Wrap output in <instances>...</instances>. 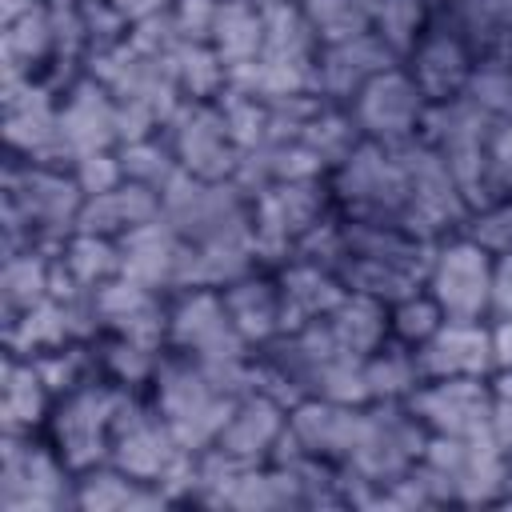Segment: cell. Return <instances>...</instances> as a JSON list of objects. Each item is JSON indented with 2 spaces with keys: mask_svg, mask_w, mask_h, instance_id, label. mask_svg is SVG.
Instances as JSON below:
<instances>
[{
  "mask_svg": "<svg viewBox=\"0 0 512 512\" xmlns=\"http://www.w3.org/2000/svg\"><path fill=\"white\" fill-rule=\"evenodd\" d=\"M168 144L176 152V164L200 180H232L240 148L224 128V116L216 100H180V108L168 116Z\"/></svg>",
  "mask_w": 512,
  "mask_h": 512,
  "instance_id": "obj_11",
  "label": "cell"
},
{
  "mask_svg": "<svg viewBox=\"0 0 512 512\" xmlns=\"http://www.w3.org/2000/svg\"><path fill=\"white\" fill-rule=\"evenodd\" d=\"M128 404L124 384H100L84 380L80 388L64 392L56 412H52V440L56 452L72 472H88L96 464H108V444H112V424L120 408Z\"/></svg>",
  "mask_w": 512,
  "mask_h": 512,
  "instance_id": "obj_5",
  "label": "cell"
},
{
  "mask_svg": "<svg viewBox=\"0 0 512 512\" xmlns=\"http://www.w3.org/2000/svg\"><path fill=\"white\" fill-rule=\"evenodd\" d=\"M132 24L136 20H148V16H156V12H168L172 8V0H112Z\"/></svg>",
  "mask_w": 512,
  "mask_h": 512,
  "instance_id": "obj_55",
  "label": "cell"
},
{
  "mask_svg": "<svg viewBox=\"0 0 512 512\" xmlns=\"http://www.w3.org/2000/svg\"><path fill=\"white\" fill-rule=\"evenodd\" d=\"M0 508L4 512H56L76 508L72 468L60 452H48L32 432H4L0 448Z\"/></svg>",
  "mask_w": 512,
  "mask_h": 512,
  "instance_id": "obj_7",
  "label": "cell"
},
{
  "mask_svg": "<svg viewBox=\"0 0 512 512\" xmlns=\"http://www.w3.org/2000/svg\"><path fill=\"white\" fill-rule=\"evenodd\" d=\"M468 76H472V60H468V48H464L460 36L436 32V36L416 44V52H412V80L420 84L428 104L460 96L468 88Z\"/></svg>",
  "mask_w": 512,
  "mask_h": 512,
  "instance_id": "obj_28",
  "label": "cell"
},
{
  "mask_svg": "<svg viewBox=\"0 0 512 512\" xmlns=\"http://www.w3.org/2000/svg\"><path fill=\"white\" fill-rule=\"evenodd\" d=\"M92 312H96V328H104L108 336H124V340H140L160 348L168 340V312L160 304L156 288H144L128 276H112L92 292Z\"/></svg>",
  "mask_w": 512,
  "mask_h": 512,
  "instance_id": "obj_19",
  "label": "cell"
},
{
  "mask_svg": "<svg viewBox=\"0 0 512 512\" xmlns=\"http://www.w3.org/2000/svg\"><path fill=\"white\" fill-rule=\"evenodd\" d=\"M432 248L424 236L396 228V224H344V260L336 276L348 292L376 296L384 304H396L428 280Z\"/></svg>",
  "mask_w": 512,
  "mask_h": 512,
  "instance_id": "obj_2",
  "label": "cell"
},
{
  "mask_svg": "<svg viewBox=\"0 0 512 512\" xmlns=\"http://www.w3.org/2000/svg\"><path fill=\"white\" fill-rule=\"evenodd\" d=\"M72 176L80 184L84 196H100V192H112L116 184H124V164H120V152L116 148H104V152H88L80 160H72Z\"/></svg>",
  "mask_w": 512,
  "mask_h": 512,
  "instance_id": "obj_48",
  "label": "cell"
},
{
  "mask_svg": "<svg viewBox=\"0 0 512 512\" xmlns=\"http://www.w3.org/2000/svg\"><path fill=\"white\" fill-rule=\"evenodd\" d=\"M284 428H288V408L252 388L236 400L224 432L216 436V448H224L228 456H236L244 464H268Z\"/></svg>",
  "mask_w": 512,
  "mask_h": 512,
  "instance_id": "obj_23",
  "label": "cell"
},
{
  "mask_svg": "<svg viewBox=\"0 0 512 512\" xmlns=\"http://www.w3.org/2000/svg\"><path fill=\"white\" fill-rule=\"evenodd\" d=\"M416 364L424 380H452V376H488L492 372V340L488 324L480 320H444L420 348Z\"/></svg>",
  "mask_w": 512,
  "mask_h": 512,
  "instance_id": "obj_21",
  "label": "cell"
},
{
  "mask_svg": "<svg viewBox=\"0 0 512 512\" xmlns=\"http://www.w3.org/2000/svg\"><path fill=\"white\" fill-rule=\"evenodd\" d=\"M364 376H368V396L372 400H408L424 376H420V364H416V348L408 344H380L368 360H364Z\"/></svg>",
  "mask_w": 512,
  "mask_h": 512,
  "instance_id": "obj_38",
  "label": "cell"
},
{
  "mask_svg": "<svg viewBox=\"0 0 512 512\" xmlns=\"http://www.w3.org/2000/svg\"><path fill=\"white\" fill-rule=\"evenodd\" d=\"M80 12V28H84V44H88V60L100 56V52H112L128 40L132 32V20L112 4V0H80L76 4Z\"/></svg>",
  "mask_w": 512,
  "mask_h": 512,
  "instance_id": "obj_43",
  "label": "cell"
},
{
  "mask_svg": "<svg viewBox=\"0 0 512 512\" xmlns=\"http://www.w3.org/2000/svg\"><path fill=\"white\" fill-rule=\"evenodd\" d=\"M116 152H120L124 176H128V180H136V184H148V188H156V192H164V188H168V180L180 172L172 144H168V140H156V136H148V140H132V144H120Z\"/></svg>",
  "mask_w": 512,
  "mask_h": 512,
  "instance_id": "obj_40",
  "label": "cell"
},
{
  "mask_svg": "<svg viewBox=\"0 0 512 512\" xmlns=\"http://www.w3.org/2000/svg\"><path fill=\"white\" fill-rule=\"evenodd\" d=\"M56 256H60V264L68 268V276H72L80 288H88V292H96L104 280L120 276V240H112V236L72 232Z\"/></svg>",
  "mask_w": 512,
  "mask_h": 512,
  "instance_id": "obj_37",
  "label": "cell"
},
{
  "mask_svg": "<svg viewBox=\"0 0 512 512\" xmlns=\"http://www.w3.org/2000/svg\"><path fill=\"white\" fill-rule=\"evenodd\" d=\"M388 68H396V52L372 28L352 40L324 44L316 60V96L328 104H352L360 88Z\"/></svg>",
  "mask_w": 512,
  "mask_h": 512,
  "instance_id": "obj_18",
  "label": "cell"
},
{
  "mask_svg": "<svg viewBox=\"0 0 512 512\" xmlns=\"http://www.w3.org/2000/svg\"><path fill=\"white\" fill-rule=\"evenodd\" d=\"M88 76H96L116 100H140V104L156 108L164 124L184 100L180 84H176V72H172V60L168 56H148V52L132 48L128 40L112 52L92 56Z\"/></svg>",
  "mask_w": 512,
  "mask_h": 512,
  "instance_id": "obj_15",
  "label": "cell"
},
{
  "mask_svg": "<svg viewBox=\"0 0 512 512\" xmlns=\"http://www.w3.org/2000/svg\"><path fill=\"white\" fill-rule=\"evenodd\" d=\"M492 340V372H512V316L488 324Z\"/></svg>",
  "mask_w": 512,
  "mask_h": 512,
  "instance_id": "obj_54",
  "label": "cell"
},
{
  "mask_svg": "<svg viewBox=\"0 0 512 512\" xmlns=\"http://www.w3.org/2000/svg\"><path fill=\"white\" fill-rule=\"evenodd\" d=\"M424 444H428V428L412 416L408 404L400 408V400H372V408L364 404L360 436L344 464V476L356 480L360 488H384L416 468Z\"/></svg>",
  "mask_w": 512,
  "mask_h": 512,
  "instance_id": "obj_4",
  "label": "cell"
},
{
  "mask_svg": "<svg viewBox=\"0 0 512 512\" xmlns=\"http://www.w3.org/2000/svg\"><path fill=\"white\" fill-rule=\"evenodd\" d=\"M168 344L196 360H244L248 340L232 328L220 288H188L168 312Z\"/></svg>",
  "mask_w": 512,
  "mask_h": 512,
  "instance_id": "obj_13",
  "label": "cell"
},
{
  "mask_svg": "<svg viewBox=\"0 0 512 512\" xmlns=\"http://www.w3.org/2000/svg\"><path fill=\"white\" fill-rule=\"evenodd\" d=\"M172 504L156 484H144L116 464H96L76 480V508L84 512H152Z\"/></svg>",
  "mask_w": 512,
  "mask_h": 512,
  "instance_id": "obj_27",
  "label": "cell"
},
{
  "mask_svg": "<svg viewBox=\"0 0 512 512\" xmlns=\"http://www.w3.org/2000/svg\"><path fill=\"white\" fill-rule=\"evenodd\" d=\"M324 220L320 180H280L252 196V248L256 260H292L296 244Z\"/></svg>",
  "mask_w": 512,
  "mask_h": 512,
  "instance_id": "obj_9",
  "label": "cell"
},
{
  "mask_svg": "<svg viewBox=\"0 0 512 512\" xmlns=\"http://www.w3.org/2000/svg\"><path fill=\"white\" fill-rule=\"evenodd\" d=\"M464 96L476 100V104H480L488 116H496V120L512 116V64H508V60L476 64L472 76H468Z\"/></svg>",
  "mask_w": 512,
  "mask_h": 512,
  "instance_id": "obj_45",
  "label": "cell"
},
{
  "mask_svg": "<svg viewBox=\"0 0 512 512\" xmlns=\"http://www.w3.org/2000/svg\"><path fill=\"white\" fill-rule=\"evenodd\" d=\"M268 56L296 60V64H316L320 60V36L300 8V0H280L264 8V48Z\"/></svg>",
  "mask_w": 512,
  "mask_h": 512,
  "instance_id": "obj_33",
  "label": "cell"
},
{
  "mask_svg": "<svg viewBox=\"0 0 512 512\" xmlns=\"http://www.w3.org/2000/svg\"><path fill=\"white\" fill-rule=\"evenodd\" d=\"M4 100V144L8 156L32 164H60L68 160L60 148V104L44 80H24L0 88Z\"/></svg>",
  "mask_w": 512,
  "mask_h": 512,
  "instance_id": "obj_14",
  "label": "cell"
},
{
  "mask_svg": "<svg viewBox=\"0 0 512 512\" xmlns=\"http://www.w3.org/2000/svg\"><path fill=\"white\" fill-rule=\"evenodd\" d=\"M224 308L232 328L248 340V344H268L284 332V316H280V284L264 280V276H240L228 288H220Z\"/></svg>",
  "mask_w": 512,
  "mask_h": 512,
  "instance_id": "obj_29",
  "label": "cell"
},
{
  "mask_svg": "<svg viewBox=\"0 0 512 512\" xmlns=\"http://www.w3.org/2000/svg\"><path fill=\"white\" fill-rule=\"evenodd\" d=\"M52 256L56 252H44V248H24V252L4 256V268H0V316H4V324L48 296Z\"/></svg>",
  "mask_w": 512,
  "mask_h": 512,
  "instance_id": "obj_32",
  "label": "cell"
},
{
  "mask_svg": "<svg viewBox=\"0 0 512 512\" xmlns=\"http://www.w3.org/2000/svg\"><path fill=\"white\" fill-rule=\"evenodd\" d=\"M244 4H252V8H260V12H264V8H272V4H280V0H244Z\"/></svg>",
  "mask_w": 512,
  "mask_h": 512,
  "instance_id": "obj_58",
  "label": "cell"
},
{
  "mask_svg": "<svg viewBox=\"0 0 512 512\" xmlns=\"http://www.w3.org/2000/svg\"><path fill=\"white\" fill-rule=\"evenodd\" d=\"M128 44L140 48V52H148V56H172V48L180 44L172 8H168V12H156V16H148V20H136L132 32H128Z\"/></svg>",
  "mask_w": 512,
  "mask_h": 512,
  "instance_id": "obj_50",
  "label": "cell"
},
{
  "mask_svg": "<svg viewBox=\"0 0 512 512\" xmlns=\"http://www.w3.org/2000/svg\"><path fill=\"white\" fill-rule=\"evenodd\" d=\"M216 108H220L224 128H228V136L236 140L240 152L268 140V104L264 100H256V96H248V92H240V88L228 84L216 96Z\"/></svg>",
  "mask_w": 512,
  "mask_h": 512,
  "instance_id": "obj_41",
  "label": "cell"
},
{
  "mask_svg": "<svg viewBox=\"0 0 512 512\" xmlns=\"http://www.w3.org/2000/svg\"><path fill=\"white\" fill-rule=\"evenodd\" d=\"M168 60L184 100H216L228 88V64L204 40H180Z\"/></svg>",
  "mask_w": 512,
  "mask_h": 512,
  "instance_id": "obj_36",
  "label": "cell"
},
{
  "mask_svg": "<svg viewBox=\"0 0 512 512\" xmlns=\"http://www.w3.org/2000/svg\"><path fill=\"white\" fill-rule=\"evenodd\" d=\"M400 168H404V184H408V212H404V228L432 240L444 228H456L472 208L452 176V168L444 164V156L424 140H400V144H384Z\"/></svg>",
  "mask_w": 512,
  "mask_h": 512,
  "instance_id": "obj_6",
  "label": "cell"
},
{
  "mask_svg": "<svg viewBox=\"0 0 512 512\" xmlns=\"http://www.w3.org/2000/svg\"><path fill=\"white\" fill-rule=\"evenodd\" d=\"M216 8L220 0H172V20L180 40H212V24H216Z\"/></svg>",
  "mask_w": 512,
  "mask_h": 512,
  "instance_id": "obj_52",
  "label": "cell"
},
{
  "mask_svg": "<svg viewBox=\"0 0 512 512\" xmlns=\"http://www.w3.org/2000/svg\"><path fill=\"white\" fill-rule=\"evenodd\" d=\"M184 260V236L164 220V212L120 236V276L144 288H176Z\"/></svg>",
  "mask_w": 512,
  "mask_h": 512,
  "instance_id": "obj_22",
  "label": "cell"
},
{
  "mask_svg": "<svg viewBox=\"0 0 512 512\" xmlns=\"http://www.w3.org/2000/svg\"><path fill=\"white\" fill-rule=\"evenodd\" d=\"M360 416H364V404H336L324 396H304L300 404L288 408V432L308 456L344 468L360 436Z\"/></svg>",
  "mask_w": 512,
  "mask_h": 512,
  "instance_id": "obj_20",
  "label": "cell"
},
{
  "mask_svg": "<svg viewBox=\"0 0 512 512\" xmlns=\"http://www.w3.org/2000/svg\"><path fill=\"white\" fill-rule=\"evenodd\" d=\"M488 188L492 196L512 192V116L496 120L488 140Z\"/></svg>",
  "mask_w": 512,
  "mask_h": 512,
  "instance_id": "obj_51",
  "label": "cell"
},
{
  "mask_svg": "<svg viewBox=\"0 0 512 512\" xmlns=\"http://www.w3.org/2000/svg\"><path fill=\"white\" fill-rule=\"evenodd\" d=\"M32 360H36V368H40V376H44V384H48L52 396H64V392L80 388L84 380H92V376H88V372H92V356H88L84 348H76V344L52 348V352L32 356Z\"/></svg>",
  "mask_w": 512,
  "mask_h": 512,
  "instance_id": "obj_47",
  "label": "cell"
},
{
  "mask_svg": "<svg viewBox=\"0 0 512 512\" xmlns=\"http://www.w3.org/2000/svg\"><path fill=\"white\" fill-rule=\"evenodd\" d=\"M488 316H512V252L492 256V288H488Z\"/></svg>",
  "mask_w": 512,
  "mask_h": 512,
  "instance_id": "obj_53",
  "label": "cell"
},
{
  "mask_svg": "<svg viewBox=\"0 0 512 512\" xmlns=\"http://www.w3.org/2000/svg\"><path fill=\"white\" fill-rule=\"evenodd\" d=\"M216 56L236 68V64H248L252 56H260L264 48V12L244 4V0H220L216 8V24H212V40Z\"/></svg>",
  "mask_w": 512,
  "mask_h": 512,
  "instance_id": "obj_34",
  "label": "cell"
},
{
  "mask_svg": "<svg viewBox=\"0 0 512 512\" xmlns=\"http://www.w3.org/2000/svg\"><path fill=\"white\" fill-rule=\"evenodd\" d=\"M300 8L308 12L320 44L352 40L372 28V8L364 0H300Z\"/></svg>",
  "mask_w": 512,
  "mask_h": 512,
  "instance_id": "obj_39",
  "label": "cell"
},
{
  "mask_svg": "<svg viewBox=\"0 0 512 512\" xmlns=\"http://www.w3.org/2000/svg\"><path fill=\"white\" fill-rule=\"evenodd\" d=\"M424 24V0H376L372 8V32L396 52H416V36Z\"/></svg>",
  "mask_w": 512,
  "mask_h": 512,
  "instance_id": "obj_42",
  "label": "cell"
},
{
  "mask_svg": "<svg viewBox=\"0 0 512 512\" xmlns=\"http://www.w3.org/2000/svg\"><path fill=\"white\" fill-rule=\"evenodd\" d=\"M48 400H52V392H48L36 360L4 348V360H0V424H4V432H32L44 420Z\"/></svg>",
  "mask_w": 512,
  "mask_h": 512,
  "instance_id": "obj_30",
  "label": "cell"
},
{
  "mask_svg": "<svg viewBox=\"0 0 512 512\" xmlns=\"http://www.w3.org/2000/svg\"><path fill=\"white\" fill-rule=\"evenodd\" d=\"M60 148L68 160H80L88 152L120 148L116 132V96L96 76H76L60 100Z\"/></svg>",
  "mask_w": 512,
  "mask_h": 512,
  "instance_id": "obj_17",
  "label": "cell"
},
{
  "mask_svg": "<svg viewBox=\"0 0 512 512\" xmlns=\"http://www.w3.org/2000/svg\"><path fill=\"white\" fill-rule=\"evenodd\" d=\"M388 316H392V336L400 344H408V348H420L444 324V312L428 292H412V296L396 300Z\"/></svg>",
  "mask_w": 512,
  "mask_h": 512,
  "instance_id": "obj_44",
  "label": "cell"
},
{
  "mask_svg": "<svg viewBox=\"0 0 512 512\" xmlns=\"http://www.w3.org/2000/svg\"><path fill=\"white\" fill-rule=\"evenodd\" d=\"M104 368H108V376H112L116 384L132 388V384H140V380L156 376V368H160V348L140 344V340L112 336V340H108V348H104Z\"/></svg>",
  "mask_w": 512,
  "mask_h": 512,
  "instance_id": "obj_46",
  "label": "cell"
},
{
  "mask_svg": "<svg viewBox=\"0 0 512 512\" xmlns=\"http://www.w3.org/2000/svg\"><path fill=\"white\" fill-rule=\"evenodd\" d=\"M84 208V192L72 172L60 164H32L20 156H8L4 164V256L24 248L56 252L76 232Z\"/></svg>",
  "mask_w": 512,
  "mask_h": 512,
  "instance_id": "obj_1",
  "label": "cell"
},
{
  "mask_svg": "<svg viewBox=\"0 0 512 512\" xmlns=\"http://www.w3.org/2000/svg\"><path fill=\"white\" fill-rule=\"evenodd\" d=\"M56 56V32H52V8L40 4L12 24H0V88L36 80V68H44Z\"/></svg>",
  "mask_w": 512,
  "mask_h": 512,
  "instance_id": "obj_25",
  "label": "cell"
},
{
  "mask_svg": "<svg viewBox=\"0 0 512 512\" xmlns=\"http://www.w3.org/2000/svg\"><path fill=\"white\" fill-rule=\"evenodd\" d=\"M328 328L332 336L340 340V348H348L352 356H372L384 340H388V328H392V316H388V304L376 300V296H364V292H348L332 316H328Z\"/></svg>",
  "mask_w": 512,
  "mask_h": 512,
  "instance_id": "obj_31",
  "label": "cell"
},
{
  "mask_svg": "<svg viewBox=\"0 0 512 512\" xmlns=\"http://www.w3.org/2000/svg\"><path fill=\"white\" fill-rule=\"evenodd\" d=\"M336 192L352 220L360 224H396L404 228L408 212V184L400 160L376 144L364 140L340 168H336Z\"/></svg>",
  "mask_w": 512,
  "mask_h": 512,
  "instance_id": "obj_8",
  "label": "cell"
},
{
  "mask_svg": "<svg viewBox=\"0 0 512 512\" xmlns=\"http://www.w3.org/2000/svg\"><path fill=\"white\" fill-rule=\"evenodd\" d=\"M300 140L324 160V168H340V164L364 144V132H360L352 108L344 112V104H328V100H320L316 112L308 116Z\"/></svg>",
  "mask_w": 512,
  "mask_h": 512,
  "instance_id": "obj_35",
  "label": "cell"
},
{
  "mask_svg": "<svg viewBox=\"0 0 512 512\" xmlns=\"http://www.w3.org/2000/svg\"><path fill=\"white\" fill-rule=\"evenodd\" d=\"M156 216H160V192L148 188V184L124 180V184H116L112 192L84 196L76 232H96V236L120 240L124 232H132V228H140V224H148V220H156Z\"/></svg>",
  "mask_w": 512,
  "mask_h": 512,
  "instance_id": "obj_26",
  "label": "cell"
},
{
  "mask_svg": "<svg viewBox=\"0 0 512 512\" xmlns=\"http://www.w3.org/2000/svg\"><path fill=\"white\" fill-rule=\"evenodd\" d=\"M44 0H0V24H12L16 16H24V12H32V8H40Z\"/></svg>",
  "mask_w": 512,
  "mask_h": 512,
  "instance_id": "obj_56",
  "label": "cell"
},
{
  "mask_svg": "<svg viewBox=\"0 0 512 512\" xmlns=\"http://www.w3.org/2000/svg\"><path fill=\"white\" fill-rule=\"evenodd\" d=\"M468 236H472L476 244H484L492 256L512 252V200H500V204L480 208V216L472 220Z\"/></svg>",
  "mask_w": 512,
  "mask_h": 512,
  "instance_id": "obj_49",
  "label": "cell"
},
{
  "mask_svg": "<svg viewBox=\"0 0 512 512\" xmlns=\"http://www.w3.org/2000/svg\"><path fill=\"white\" fill-rule=\"evenodd\" d=\"M404 404L428 428V436L468 440L492 432V388L480 376L424 380Z\"/></svg>",
  "mask_w": 512,
  "mask_h": 512,
  "instance_id": "obj_12",
  "label": "cell"
},
{
  "mask_svg": "<svg viewBox=\"0 0 512 512\" xmlns=\"http://www.w3.org/2000/svg\"><path fill=\"white\" fill-rule=\"evenodd\" d=\"M428 296L440 304L444 320H480L488 316V288H492V252L472 236L448 240L432 248Z\"/></svg>",
  "mask_w": 512,
  "mask_h": 512,
  "instance_id": "obj_10",
  "label": "cell"
},
{
  "mask_svg": "<svg viewBox=\"0 0 512 512\" xmlns=\"http://www.w3.org/2000/svg\"><path fill=\"white\" fill-rule=\"evenodd\" d=\"M44 4H48V8H76L80 0H44Z\"/></svg>",
  "mask_w": 512,
  "mask_h": 512,
  "instance_id": "obj_57",
  "label": "cell"
},
{
  "mask_svg": "<svg viewBox=\"0 0 512 512\" xmlns=\"http://www.w3.org/2000/svg\"><path fill=\"white\" fill-rule=\"evenodd\" d=\"M280 316H284V332H296L304 324L328 320L332 308L348 296L344 280L312 260H288L280 272Z\"/></svg>",
  "mask_w": 512,
  "mask_h": 512,
  "instance_id": "obj_24",
  "label": "cell"
},
{
  "mask_svg": "<svg viewBox=\"0 0 512 512\" xmlns=\"http://www.w3.org/2000/svg\"><path fill=\"white\" fill-rule=\"evenodd\" d=\"M424 108H428V100H424L420 84L412 80V72H404V68L380 72L352 100V116H356L364 140H376V144H400V140L420 136Z\"/></svg>",
  "mask_w": 512,
  "mask_h": 512,
  "instance_id": "obj_16",
  "label": "cell"
},
{
  "mask_svg": "<svg viewBox=\"0 0 512 512\" xmlns=\"http://www.w3.org/2000/svg\"><path fill=\"white\" fill-rule=\"evenodd\" d=\"M492 128H496V116H488L476 100H468L464 92L452 96V100H436L424 108V120H420V136L444 156V164L452 168L468 208L492 200V188H488V140H492Z\"/></svg>",
  "mask_w": 512,
  "mask_h": 512,
  "instance_id": "obj_3",
  "label": "cell"
}]
</instances>
